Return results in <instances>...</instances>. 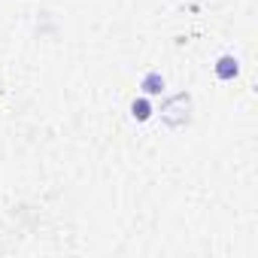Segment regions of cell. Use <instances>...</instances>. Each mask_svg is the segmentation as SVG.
Returning a JSON list of instances; mask_svg holds the SVG:
<instances>
[{
    "mask_svg": "<svg viewBox=\"0 0 258 258\" xmlns=\"http://www.w3.org/2000/svg\"><path fill=\"white\" fill-rule=\"evenodd\" d=\"M161 121L167 127H185L191 121V97L185 91L179 94H170L164 103H161Z\"/></svg>",
    "mask_w": 258,
    "mask_h": 258,
    "instance_id": "cell-1",
    "label": "cell"
},
{
    "mask_svg": "<svg viewBox=\"0 0 258 258\" xmlns=\"http://www.w3.org/2000/svg\"><path fill=\"white\" fill-rule=\"evenodd\" d=\"M237 73H240V61H237L234 55H222V58L216 61V76H219L222 82L237 79Z\"/></svg>",
    "mask_w": 258,
    "mask_h": 258,
    "instance_id": "cell-2",
    "label": "cell"
},
{
    "mask_svg": "<svg viewBox=\"0 0 258 258\" xmlns=\"http://www.w3.org/2000/svg\"><path fill=\"white\" fill-rule=\"evenodd\" d=\"M140 88H143V94H146V97H155V94H164L167 82H164V76H161L158 70H152V73H146V76H143Z\"/></svg>",
    "mask_w": 258,
    "mask_h": 258,
    "instance_id": "cell-3",
    "label": "cell"
},
{
    "mask_svg": "<svg viewBox=\"0 0 258 258\" xmlns=\"http://www.w3.org/2000/svg\"><path fill=\"white\" fill-rule=\"evenodd\" d=\"M152 103H149V97H137L134 103H131V115L137 118V121H146V118H152Z\"/></svg>",
    "mask_w": 258,
    "mask_h": 258,
    "instance_id": "cell-4",
    "label": "cell"
}]
</instances>
